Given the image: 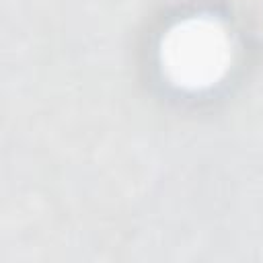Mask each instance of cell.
Segmentation results:
<instances>
[{
    "instance_id": "cell-1",
    "label": "cell",
    "mask_w": 263,
    "mask_h": 263,
    "mask_svg": "<svg viewBox=\"0 0 263 263\" xmlns=\"http://www.w3.org/2000/svg\"><path fill=\"white\" fill-rule=\"evenodd\" d=\"M164 58L181 84H210L226 68L228 39L214 23L191 21L171 31Z\"/></svg>"
}]
</instances>
